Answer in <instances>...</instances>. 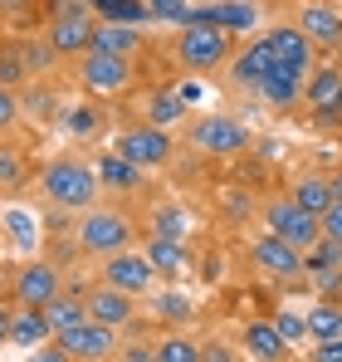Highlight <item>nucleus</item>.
<instances>
[{"mask_svg": "<svg viewBox=\"0 0 342 362\" xmlns=\"http://www.w3.org/2000/svg\"><path fill=\"white\" fill-rule=\"evenodd\" d=\"M40 196L59 206V211H73V216H83V211H93L98 206V196H103V181H98V167L93 162H83V157H49L45 162V172H40Z\"/></svg>", "mask_w": 342, "mask_h": 362, "instance_id": "f257e3e1", "label": "nucleus"}, {"mask_svg": "<svg viewBox=\"0 0 342 362\" xmlns=\"http://www.w3.org/2000/svg\"><path fill=\"white\" fill-rule=\"evenodd\" d=\"M171 59L181 64L186 74H220L235 59V35H225L220 25H206V20H191L171 35Z\"/></svg>", "mask_w": 342, "mask_h": 362, "instance_id": "f03ea898", "label": "nucleus"}, {"mask_svg": "<svg viewBox=\"0 0 342 362\" xmlns=\"http://www.w3.org/2000/svg\"><path fill=\"white\" fill-rule=\"evenodd\" d=\"M132 240H137V226H132V216H122L117 206H93V211H83L78 226H73V245H78L83 255H93V259L122 255V250H132Z\"/></svg>", "mask_w": 342, "mask_h": 362, "instance_id": "7ed1b4c3", "label": "nucleus"}, {"mask_svg": "<svg viewBox=\"0 0 342 362\" xmlns=\"http://www.w3.org/2000/svg\"><path fill=\"white\" fill-rule=\"evenodd\" d=\"M186 142L201 152V157H244L254 147V132L249 122L235 118V113H206V118H191L186 122Z\"/></svg>", "mask_w": 342, "mask_h": 362, "instance_id": "20e7f679", "label": "nucleus"}, {"mask_svg": "<svg viewBox=\"0 0 342 362\" xmlns=\"http://www.w3.org/2000/svg\"><path fill=\"white\" fill-rule=\"evenodd\" d=\"M113 152L127 157L132 167H142V172H162L176 157V137H171V127H157V122L137 118V122H127V127L113 132Z\"/></svg>", "mask_w": 342, "mask_h": 362, "instance_id": "39448f33", "label": "nucleus"}, {"mask_svg": "<svg viewBox=\"0 0 342 362\" xmlns=\"http://www.w3.org/2000/svg\"><path fill=\"white\" fill-rule=\"evenodd\" d=\"M93 30H98V20H93L88 5H78V0H59L54 20H49V30H45V45L54 49L59 59H83V54L93 49Z\"/></svg>", "mask_w": 342, "mask_h": 362, "instance_id": "423d86ee", "label": "nucleus"}, {"mask_svg": "<svg viewBox=\"0 0 342 362\" xmlns=\"http://www.w3.org/2000/svg\"><path fill=\"white\" fill-rule=\"evenodd\" d=\"M73 74H78V88L88 93V98H122L127 88H132V78H137V59H117V54H98V49H88L83 59H73Z\"/></svg>", "mask_w": 342, "mask_h": 362, "instance_id": "0eeeda50", "label": "nucleus"}, {"mask_svg": "<svg viewBox=\"0 0 342 362\" xmlns=\"http://www.w3.org/2000/svg\"><path fill=\"white\" fill-rule=\"evenodd\" d=\"M259 221H264V230H274L279 240H288L293 250H303V255L323 240V221L313 211H303L293 196H269L259 206Z\"/></svg>", "mask_w": 342, "mask_h": 362, "instance_id": "6e6552de", "label": "nucleus"}, {"mask_svg": "<svg viewBox=\"0 0 342 362\" xmlns=\"http://www.w3.org/2000/svg\"><path fill=\"white\" fill-rule=\"evenodd\" d=\"M249 264H254V274H264V279H274V284H288V279L308 274L303 250H293L288 240H279L274 230H259V235L249 240Z\"/></svg>", "mask_w": 342, "mask_h": 362, "instance_id": "1a4fd4ad", "label": "nucleus"}, {"mask_svg": "<svg viewBox=\"0 0 342 362\" xmlns=\"http://www.w3.org/2000/svg\"><path fill=\"white\" fill-rule=\"evenodd\" d=\"M157 269H152V259L142 255V250H122V255H108L103 259V269H98V284H113L122 294H132V299H147L152 289H157Z\"/></svg>", "mask_w": 342, "mask_h": 362, "instance_id": "9d476101", "label": "nucleus"}, {"mask_svg": "<svg viewBox=\"0 0 342 362\" xmlns=\"http://www.w3.org/2000/svg\"><path fill=\"white\" fill-rule=\"evenodd\" d=\"M15 308H45V303H54L64 294V274H59V264L49 259H25L20 269H15Z\"/></svg>", "mask_w": 342, "mask_h": 362, "instance_id": "9b49d317", "label": "nucleus"}, {"mask_svg": "<svg viewBox=\"0 0 342 362\" xmlns=\"http://www.w3.org/2000/svg\"><path fill=\"white\" fill-rule=\"evenodd\" d=\"M54 343H59V348H64L73 362H113V358H117V328L98 323V318L73 323L69 333H59Z\"/></svg>", "mask_w": 342, "mask_h": 362, "instance_id": "f8f14e48", "label": "nucleus"}, {"mask_svg": "<svg viewBox=\"0 0 342 362\" xmlns=\"http://www.w3.org/2000/svg\"><path fill=\"white\" fill-rule=\"evenodd\" d=\"M303 103H308L313 122H323V127H338L342 122V74L333 69V64H318V69L308 74Z\"/></svg>", "mask_w": 342, "mask_h": 362, "instance_id": "ddd939ff", "label": "nucleus"}, {"mask_svg": "<svg viewBox=\"0 0 342 362\" xmlns=\"http://www.w3.org/2000/svg\"><path fill=\"white\" fill-rule=\"evenodd\" d=\"M288 353H293V343L279 333L274 318H249L240 328V358L244 362H288Z\"/></svg>", "mask_w": 342, "mask_h": 362, "instance_id": "4468645a", "label": "nucleus"}, {"mask_svg": "<svg viewBox=\"0 0 342 362\" xmlns=\"http://www.w3.org/2000/svg\"><path fill=\"white\" fill-rule=\"evenodd\" d=\"M293 25L318 45V49H338L342 45V5H328V0H303L298 5V15H293Z\"/></svg>", "mask_w": 342, "mask_h": 362, "instance_id": "2eb2a0df", "label": "nucleus"}, {"mask_svg": "<svg viewBox=\"0 0 342 362\" xmlns=\"http://www.w3.org/2000/svg\"><path fill=\"white\" fill-rule=\"evenodd\" d=\"M274 64H279V59H274V49L264 45V35H254L244 49H235V59H230L225 74H230V83H235V88H249V93H254Z\"/></svg>", "mask_w": 342, "mask_h": 362, "instance_id": "dca6fc26", "label": "nucleus"}, {"mask_svg": "<svg viewBox=\"0 0 342 362\" xmlns=\"http://www.w3.org/2000/svg\"><path fill=\"white\" fill-rule=\"evenodd\" d=\"M83 303H88V318H98V323H108V328H132V318H137V299L132 294H122V289H113V284H93L88 294H83Z\"/></svg>", "mask_w": 342, "mask_h": 362, "instance_id": "f3484780", "label": "nucleus"}, {"mask_svg": "<svg viewBox=\"0 0 342 362\" xmlns=\"http://www.w3.org/2000/svg\"><path fill=\"white\" fill-rule=\"evenodd\" d=\"M264 45L274 49V59H279V64L298 69V74H313V54H318V45H313L298 25H274V30H264Z\"/></svg>", "mask_w": 342, "mask_h": 362, "instance_id": "a211bd4d", "label": "nucleus"}, {"mask_svg": "<svg viewBox=\"0 0 342 362\" xmlns=\"http://www.w3.org/2000/svg\"><path fill=\"white\" fill-rule=\"evenodd\" d=\"M303 83H308V74H298V69H288V64H274L254 93H259L269 108L288 113V108H298V103H303Z\"/></svg>", "mask_w": 342, "mask_h": 362, "instance_id": "6ab92c4d", "label": "nucleus"}, {"mask_svg": "<svg viewBox=\"0 0 342 362\" xmlns=\"http://www.w3.org/2000/svg\"><path fill=\"white\" fill-rule=\"evenodd\" d=\"M196 20H206V25H220L225 35H249L254 25H259V10L249 5V0H211V5H196Z\"/></svg>", "mask_w": 342, "mask_h": 362, "instance_id": "aec40b11", "label": "nucleus"}, {"mask_svg": "<svg viewBox=\"0 0 342 362\" xmlns=\"http://www.w3.org/2000/svg\"><path fill=\"white\" fill-rule=\"evenodd\" d=\"M142 255L152 259V269H157L162 279H186V269H191V250H186L181 240H162V235H147Z\"/></svg>", "mask_w": 342, "mask_h": 362, "instance_id": "412c9836", "label": "nucleus"}, {"mask_svg": "<svg viewBox=\"0 0 342 362\" xmlns=\"http://www.w3.org/2000/svg\"><path fill=\"white\" fill-rule=\"evenodd\" d=\"M93 49H98V54H117V59H137V54H142V30H137V25H103V20H98Z\"/></svg>", "mask_w": 342, "mask_h": 362, "instance_id": "4be33fe9", "label": "nucleus"}, {"mask_svg": "<svg viewBox=\"0 0 342 362\" xmlns=\"http://www.w3.org/2000/svg\"><path fill=\"white\" fill-rule=\"evenodd\" d=\"M288 196H293V201H298L303 211H313L318 221H323V211H328V206L338 201V196H333V181L323 177V172H303V177H293Z\"/></svg>", "mask_w": 342, "mask_h": 362, "instance_id": "5701e85b", "label": "nucleus"}, {"mask_svg": "<svg viewBox=\"0 0 342 362\" xmlns=\"http://www.w3.org/2000/svg\"><path fill=\"white\" fill-rule=\"evenodd\" d=\"M64 132H69L73 142H93L98 132H108V113L98 108V98H88V103H73V108H64Z\"/></svg>", "mask_w": 342, "mask_h": 362, "instance_id": "b1692460", "label": "nucleus"}, {"mask_svg": "<svg viewBox=\"0 0 342 362\" xmlns=\"http://www.w3.org/2000/svg\"><path fill=\"white\" fill-rule=\"evenodd\" d=\"M93 167H98V181H103V191H137V186H142V177H147L142 167H132V162H127V157H117V152L98 157Z\"/></svg>", "mask_w": 342, "mask_h": 362, "instance_id": "393cba45", "label": "nucleus"}, {"mask_svg": "<svg viewBox=\"0 0 342 362\" xmlns=\"http://www.w3.org/2000/svg\"><path fill=\"white\" fill-rule=\"evenodd\" d=\"M88 318V303H83V294H59L54 303H45V323H49V333H69L73 323H83Z\"/></svg>", "mask_w": 342, "mask_h": 362, "instance_id": "a878e982", "label": "nucleus"}, {"mask_svg": "<svg viewBox=\"0 0 342 362\" xmlns=\"http://www.w3.org/2000/svg\"><path fill=\"white\" fill-rule=\"evenodd\" d=\"M54 333H49V323H45V308H20L15 313V333H10V343L15 348H40V343H49Z\"/></svg>", "mask_w": 342, "mask_h": 362, "instance_id": "bb28decb", "label": "nucleus"}, {"mask_svg": "<svg viewBox=\"0 0 342 362\" xmlns=\"http://www.w3.org/2000/svg\"><path fill=\"white\" fill-rule=\"evenodd\" d=\"M328 338H342V303L318 299L308 308V343H328Z\"/></svg>", "mask_w": 342, "mask_h": 362, "instance_id": "cd10ccee", "label": "nucleus"}, {"mask_svg": "<svg viewBox=\"0 0 342 362\" xmlns=\"http://www.w3.org/2000/svg\"><path fill=\"white\" fill-rule=\"evenodd\" d=\"M152 10H147V0H98L93 5V20H103V25H142Z\"/></svg>", "mask_w": 342, "mask_h": 362, "instance_id": "c85d7f7f", "label": "nucleus"}, {"mask_svg": "<svg viewBox=\"0 0 342 362\" xmlns=\"http://www.w3.org/2000/svg\"><path fill=\"white\" fill-rule=\"evenodd\" d=\"M152 235L186 245V240H191V211H186V206H176V201H171V206H162V211L152 216Z\"/></svg>", "mask_w": 342, "mask_h": 362, "instance_id": "c756f323", "label": "nucleus"}, {"mask_svg": "<svg viewBox=\"0 0 342 362\" xmlns=\"http://www.w3.org/2000/svg\"><path fill=\"white\" fill-rule=\"evenodd\" d=\"M152 362H201V343L186 333H162L152 343Z\"/></svg>", "mask_w": 342, "mask_h": 362, "instance_id": "7c9ffc66", "label": "nucleus"}, {"mask_svg": "<svg viewBox=\"0 0 342 362\" xmlns=\"http://www.w3.org/2000/svg\"><path fill=\"white\" fill-rule=\"evenodd\" d=\"M25 181H30V162H25V152L0 142V191H20Z\"/></svg>", "mask_w": 342, "mask_h": 362, "instance_id": "2f4dec72", "label": "nucleus"}, {"mask_svg": "<svg viewBox=\"0 0 342 362\" xmlns=\"http://www.w3.org/2000/svg\"><path fill=\"white\" fill-rule=\"evenodd\" d=\"M176 118H181V98H176V93H152V98H147V113H142V122L171 127Z\"/></svg>", "mask_w": 342, "mask_h": 362, "instance_id": "473e14b6", "label": "nucleus"}, {"mask_svg": "<svg viewBox=\"0 0 342 362\" xmlns=\"http://www.w3.org/2000/svg\"><path fill=\"white\" fill-rule=\"evenodd\" d=\"M147 10H152V20H171L176 30L196 20V5H186V0H147Z\"/></svg>", "mask_w": 342, "mask_h": 362, "instance_id": "72a5a7b5", "label": "nucleus"}, {"mask_svg": "<svg viewBox=\"0 0 342 362\" xmlns=\"http://www.w3.org/2000/svg\"><path fill=\"white\" fill-rule=\"evenodd\" d=\"M152 313L167 323H186L191 318V299L186 294H152Z\"/></svg>", "mask_w": 342, "mask_h": 362, "instance_id": "f704fd0d", "label": "nucleus"}, {"mask_svg": "<svg viewBox=\"0 0 342 362\" xmlns=\"http://www.w3.org/2000/svg\"><path fill=\"white\" fill-rule=\"evenodd\" d=\"M303 259H308V274H318V269H342V245L338 240H318Z\"/></svg>", "mask_w": 342, "mask_h": 362, "instance_id": "c9c22d12", "label": "nucleus"}, {"mask_svg": "<svg viewBox=\"0 0 342 362\" xmlns=\"http://www.w3.org/2000/svg\"><path fill=\"white\" fill-rule=\"evenodd\" d=\"M274 323H279V333H284L288 343H303V338H308V313H293V308H284Z\"/></svg>", "mask_w": 342, "mask_h": 362, "instance_id": "e433bc0d", "label": "nucleus"}, {"mask_svg": "<svg viewBox=\"0 0 342 362\" xmlns=\"http://www.w3.org/2000/svg\"><path fill=\"white\" fill-rule=\"evenodd\" d=\"M15 122H20V98H15V93L0 83V132H10Z\"/></svg>", "mask_w": 342, "mask_h": 362, "instance_id": "4c0bfd02", "label": "nucleus"}, {"mask_svg": "<svg viewBox=\"0 0 342 362\" xmlns=\"http://www.w3.org/2000/svg\"><path fill=\"white\" fill-rule=\"evenodd\" d=\"M323 240H338L342 245V196L323 211Z\"/></svg>", "mask_w": 342, "mask_h": 362, "instance_id": "58836bf2", "label": "nucleus"}, {"mask_svg": "<svg viewBox=\"0 0 342 362\" xmlns=\"http://www.w3.org/2000/svg\"><path fill=\"white\" fill-rule=\"evenodd\" d=\"M25 362H73V358H69V353L59 348L54 338H49V343H40V348H30V353H25Z\"/></svg>", "mask_w": 342, "mask_h": 362, "instance_id": "ea45409f", "label": "nucleus"}, {"mask_svg": "<svg viewBox=\"0 0 342 362\" xmlns=\"http://www.w3.org/2000/svg\"><path fill=\"white\" fill-rule=\"evenodd\" d=\"M308 362H342V338H328V343H313Z\"/></svg>", "mask_w": 342, "mask_h": 362, "instance_id": "a19ab883", "label": "nucleus"}, {"mask_svg": "<svg viewBox=\"0 0 342 362\" xmlns=\"http://www.w3.org/2000/svg\"><path fill=\"white\" fill-rule=\"evenodd\" d=\"M201 362H235V348L230 343H206L201 348Z\"/></svg>", "mask_w": 342, "mask_h": 362, "instance_id": "79ce46f5", "label": "nucleus"}, {"mask_svg": "<svg viewBox=\"0 0 342 362\" xmlns=\"http://www.w3.org/2000/svg\"><path fill=\"white\" fill-rule=\"evenodd\" d=\"M127 358L122 362H152V343H132V348H122Z\"/></svg>", "mask_w": 342, "mask_h": 362, "instance_id": "37998d69", "label": "nucleus"}, {"mask_svg": "<svg viewBox=\"0 0 342 362\" xmlns=\"http://www.w3.org/2000/svg\"><path fill=\"white\" fill-rule=\"evenodd\" d=\"M10 333H15V313H10V308L0 303V348L10 343Z\"/></svg>", "mask_w": 342, "mask_h": 362, "instance_id": "c03bdc74", "label": "nucleus"}, {"mask_svg": "<svg viewBox=\"0 0 342 362\" xmlns=\"http://www.w3.org/2000/svg\"><path fill=\"white\" fill-rule=\"evenodd\" d=\"M328 181H333V196H342V172H333Z\"/></svg>", "mask_w": 342, "mask_h": 362, "instance_id": "a18cd8bd", "label": "nucleus"}, {"mask_svg": "<svg viewBox=\"0 0 342 362\" xmlns=\"http://www.w3.org/2000/svg\"><path fill=\"white\" fill-rule=\"evenodd\" d=\"M333 69H338V74H342V45H338V49H333Z\"/></svg>", "mask_w": 342, "mask_h": 362, "instance_id": "49530a36", "label": "nucleus"}, {"mask_svg": "<svg viewBox=\"0 0 342 362\" xmlns=\"http://www.w3.org/2000/svg\"><path fill=\"white\" fill-rule=\"evenodd\" d=\"M78 5H88V10H93V5H98V0H78Z\"/></svg>", "mask_w": 342, "mask_h": 362, "instance_id": "de8ad7c7", "label": "nucleus"}]
</instances>
